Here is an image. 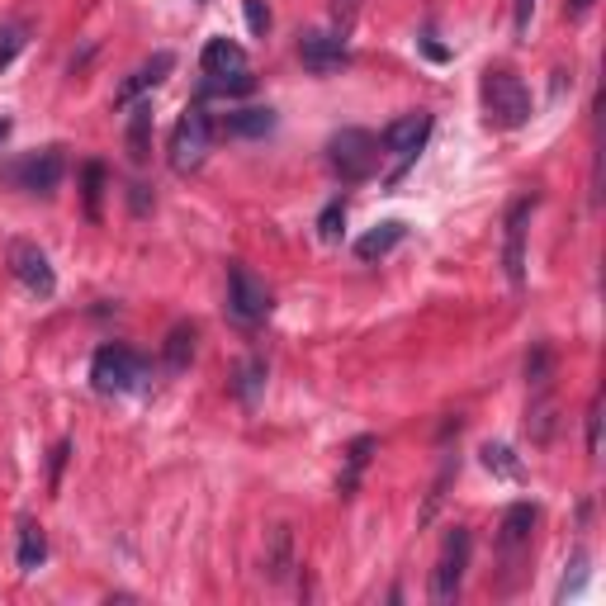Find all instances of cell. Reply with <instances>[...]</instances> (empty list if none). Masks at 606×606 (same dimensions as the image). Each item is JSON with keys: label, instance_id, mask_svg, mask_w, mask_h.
Segmentation results:
<instances>
[{"label": "cell", "instance_id": "1", "mask_svg": "<svg viewBox=\"0 0 606 606\" xmlns=\"http://www.w3.org/2000/svg\"><path fill=\"white\" fill-rule=\"evenodd\" d=\"M322 152H327V166L341 185H360L379 171V138L370 128H337Z\"/></svg>", "mask_w": 606, "mask_h": 606}, {"label": "cell", "instance_id": "2", "mask_svg": "<svg viewBox=\"0 0 606 606\" xmlns=\"http://www.w3.org/2000/svg\"><path fill=\"white\" fill-rule=\"evenodd\" d=\"M483 114H488V124L502 128V133L531 124L535 105H531V90L521 86V76L502 72V67L483 76Z\"/></svg>", "mask_w": 606, "mask_h": 606}, {"label": "cell", "instance_id": "3", "mask_svg": "<svg viewBox=\"0 0 606 606\" xmlns=\"http://www.w3.org/2000/svg\"><path fill=\"white\" fill-rule=\"evenodd\" d=\"M143 379H147V360L133 346H100L95 360H90V389L105 393V398L133 393Z\"/></svg>", "mask_w": 606, "mask_h": 606}, {"label": "cell", "instance_id": "4", "mask_svg": "<svg viewBox=\"0 0 606 606\" xmlns=\"http://www.w3.org/2000/svg\"><path fill=\"white\" fill-rule=\"evenodd\" d=\"M209 147H214V119L204 114V105H185V114L171 128V166L180 176H190L204 166Z\"/></svg>", "mask_w": 606, "mask_h": 606}, {"label": "cell", "instance_id": "5", "mask_svg": "<svg viewBox=\"0 0 606 606\" xmlns=\"http://www.w3.org/2000/svg\"><path fill=\"white\" fill-rule=\"evenodd\" d=\"M469 531L464 526H455V531L446 535V545H441V559H436V569H431V602L436 606H450L455 597H460L464 588V569H469Z\"/></svg>", "mask_w": 606, "mask_h": 606}, {"label": "cell", "instance_id": "6", "mask_svg": "<svg viewBox=\"0 0 606 606\" xmlns=\"http://www.w3.org/2000/svg\"><path fill=\"white\" fill-rule=\"evenodd\" d=\"M540 195H521L512 209H507V223H502V266H507V285L526 289V232H531V214Z\"/></svg>", "mask_w": 606, "mask_h": 606}, {"label": "cell", "instance_id": "7", "mask_svg": "<svg viewBox=\"0 0 606 606\" xmlns=\"http://www.w3.org/2000/svg\"><path fill=\"white\" fill-rule=\"evenodd\" d=\"M67 176V157H62V147H43V152H29L24 161L15 166H5V180L24 190V195H53L57 185Z\"/></svg>", "mask_w": 606, "mask_h": 606}, {"label": "cell", "instance_id": "8", "mask_svg": "<svg viewBox=\"0 0 606 606\" xmlns=\"http://www.w3.org/2000/svg\"><path fill=\"white\" fill-rule=\"evenodd\" d=\"M5 261H10V275H15V280L29 289V294H38V299H53L57 275H53L48 251L38 247V242H24V237H15V242L5 247Z\"/></svg>", "mask_w": 606, "mask_h": 606}, {"label": "cell", "instance_id": "9", "mask_svg": "<svg viewBox=\"0 0 606 606\" xmlns=\"http://www.w3.org/2000/svg\"><path fill=\"white\" fill-rule=\"evenodd\" d=\"M228 313L237 322H266L270 318V289H266V280H256L247 266H237L232 261L228 266Z\"/></svg>", "mask_w": 606, "mask_h": 606}, {"label": "cell", "instance_id": "10", "mask_svg": "<svg viewBox=\"0 0 606 606\" xmlns=\"http://www.w3.org/2000/svg\"><path fill=\"white\" fill-rule=\"evenodd\" d=\"M299 57L313 76H332L351 62V48H346V34L341 29H308L299 38Z\"/></svg>", "mask_w": 606, "mask_h": 606}, {"label": "cell", "instance_id": "11", "mask_svg": "<svg viewBox=\"0 0 606 606\" xmlns=\"http://www.w3.org/2000/svg\"><path fill=\"white\" fill-rule=\"evenodd\" d=\"M427 138H431V114L427 109H412V114H398V119L379 133V147L393 152L398 161H412L422 147H427Z\"/></svg>", "mask_w": 606, "mask_h": 606}, {"label": "cell", "instance_id": "12", "mask_svg": "<svg viewBox=\"0 0 606 606\" xmlns=\"http://www.w3.org/2000/svg\"><path fill=\"white\" fill-rule=\"evenodd\" d=\"M171 72H176V53H152L143 67H133V72L124 76V86H119V95H114V105H133V100H143L147 90H157Z\"/></svg>", "mask_w": 606, "mask_h": 606}, {"label": "cell", "instance_id": "13", "mask_svg": "<svg viewBox=\"0 0 606 606\" xmlns=\"http://www.w3.org/2000/svg\"><path fill=\"white\" fill-rule=\"evenodd\" d=\"M275 109L270 105H251V109H228L223 119H218V128L228 133V138H266V133H275Z\"/></svg>", "mask_w": 606, "mask_h": 606}, {"label": "cell", "instance_id": "14", "mask_svg": "<svg viewBox=\"0 0 606 606\" xmlns=\"http://www.w3.org/2000/svg\"><path fill=\"white\" fill-rule=\"evenodd\" d=\"M379 450L375 436H356L351 446H346V469H341V479H337V493L341 498H356V488L360 479H365V469H370V455Z\"/></svg>", "mask_w": 606, "mask_h": 606}, {"label": "cell", "instance_id": "15", "mask_svg": "<svg viewBox=\"0 0 606 606\" xmlns=\"http://www.w3.org/2000/svg\"><path fill=\"white\" fill-rule=\"evenodd\" d=\"M195 346H199V327L195 322H176L171 332H166V370L171 375H185L190 370V360H195Z\"/></svg>", "mask_w": 606, "mask_h": 606}, {"label": "cell", "instance_id": "16", "mask_svg": "<svg viewBox=\"0 0 606 606\" xmlns=\"http://www.w3.org/2000/svg\"><path fill=\"white\" fill-rule=\"evenodd\" d=\"M199 67H204V76L242 72V67H247V53H242L232 38H209V43H204V53H199Z\"/></svg>", "mask_w": 606, "mask_h": 606}, {"label": "cell", "instance_id": "17", "mask_svg": "<svg viewBox=\"0 0 606 606\" xmlns=\"http://www.w3.org/2000/svg\"><path fill=\"white\" fill-rule=\"evenodd\" d=\"M147 152H152V100H133V114H128V161L143 166Z\"/></svg>", "mask_w": 606, "mask_h": 606}, {"label": "cell", "instance_id": "18", "mask_svg": "<svg viewBox=\"0 0 606 606\" xmlns=\"http://www.w3.org/2000/svg\"><path fill=\"white\" fill-rule=\"evenodd\" d=\"M408 237V223H398V218H389V223H379V228H370L365 237L356 242V256L360 261H379V256H389L398 242Z\"/></svg>", "mask_w": 606, "mask_h": 606}, {"label": "cell", "instance_id": "19", "mask_svg": "<svg viewBox=\"0 0 606 606\" xmlns=\"http://www.w3.org/2000/svg\"><path fill=\"white\" fill-rule=\"evenodd\" d=\"M535 521H540V507H535V502H512V507L502 512V545H507V550L526 545L535 531Z\"/></svg>", "mask_w": 606, "mask_h": 606}, {"label": "cell", "instance_id": "20", "mask_svg": "<svg viewBox=\"0 0 606 606\" xmlns=\"http://www.w3.org/2000/svg\"><path fill=\"white\" fill-rule=\"evenodd\" d=\"M256 90V76L242 67V72H223V76H204V86H199V100H242Z\"/></svg>", "mask_w": 606, "mask_h": 606}, {"label": "cell", "instance_id": "21", "mask_svg": "<svg viewBox=\"0 0 606 606\" xmlns=\"http://www.w3.org/2000/svg\"><path fill=\"white\" fill-rule=\"evenodd\" d=\"M289 569H294V535H289V526H275L270 531V554H266L270 583H285Z\"/></svg>", "mask_w": 606, "mask_h": 606}, {"label": "cell", "instance_id": "22", "mask_svg": "<svg viewBox=\"0 0 606 606\" xmlns=\"http://www.w3.org/2000/svg\"><path fill=\"white\" fill-rule=\"evenodd\" d=\"M48 559V535H43V526L38 521H19V569L24 573H34L38 564Z\"/></svg>", "mask_w": 606, "mask_h": 606}, {"label": "cell", "instance_id": "23", "mask_svg": "<svg viewBox=\"0 0 606 606\" xmlns=\"http://www.w3.org/2000/svg\"><path fill=\"white\" fill-rule=\"evenodd\" d=\"M232 393H237V398L251 408V403L266 393V360H261V356L242 360V365H237V375H232Z\"/></svg>", "mask_w": 606, "mask_h": 606}, {"label": "cell", "instance_id": "24", "mask_svg": "<svg viewBox=\"0 0 606 606\" xmlns=\"http://www.w3.org/2000/svg\"><path fill=\"white\" fill-rule=\"evenodd\" d=\"M526 436H531L535 446H545L554 436V398H550V389H535V403H531V412H526Z\"/></svg>", "mask_w": 606, "mask_h": 606}, {"label": "cell", "instance_id": "25", "mask_svg": "<svg viewBox=\"0 0 606 606\" xmlns=\"http://www.w3.org/2000/svg\"><path fill=\"white\" fill-rule=\"evenodd\" d=\"M81 195H86V214L100 223L105 209H100V199H105V166L100 161H86V171H81Z\"/></svg>", "mask_w": 606, "mask_h": 606}, {"label": "cell", "instance_id": "26", "mask_svg": "<svg viewBox=\"0 0 606 606\" xmlns=\"http://www.w3.org/2000/svg\"><path fill=\"white\" fill-rule=\"evenodd\" d=\"M550 375H554V351L545 341H535L531 356H526V384L531 389H550Z\"/></svg>", "mask_w": 606, "mask_h": 606}, {"label": "cell", "instance_id": "27", "mask_svg": "<svg viewBox=\"0 0 606 606\" xmlns=\"http://www.w3.org/2000/svg\"><path fill=\"white\" fill-rule=\"evenodd\" d=\"M460 474V460L455 455H446V464H441V474H436V483H431V493H427V507H422V521H431L436 512H441V502H446V488L450 479Z\"/></svg>", "mask_w": 606, "mask_h": 606}, {"label": "cell", "instance_id": "28", "mask_svg": "<svg viewBox=\"0 0 606 606\" xmlns=\"http://www.w3.org/2000/svg\"><path fill=\"white\" fill-rule=\"evenodd\" d=\"M479 455H483V464H488L498 479H521V460L512 455V446H483Z\"/></svg>", "mask_w": 606, "mask_h": 606}, {"label": "cell", "instance_id": "29", "mask_svg": "<svg viewBox=\"0 0 606 606\" xmlns=\"http://www.w3.org/2000/svg\"><path fill=\"white\" fill-rule=\"evenodd\" d=\"M29 43V24H0V67H10Z\"/></svg>", "mask_w": 606, "mask_h": 606}, {"label": "cell", "instance_id": "30", "mask_svg": "<svg viewBox=\"0 0 606 606\" xmlns=\"http://www.w3.org/2000/svg\"><path fill=\"white\" fill-rule=\"evenodd\" d=\"M341 232H346V204L332 199V204L318 214V237L322 242H341Z\"/></svg>", "mask_w": 606, "mask_h": 606}, {"label": "cell", "instance_id": "31", "mask_svg": "<svg viewBox=\"0 0 606 606\" xmlns=\"http://www.w3.org/2000/svg\"><path fill=\"white\" fill-rule=\"evenodd\" d=\"M242 10H247V29H251V34L266 38L270 24H275V19H270V5H266V0H242Z\"/></svg>", "mask_w": 606, "mask_h": 606}, {"label": "cell", "instance_id": "32", "mask_svg": "<svg viewBox=\"0 0 606 606\" xmlns=\"http://www.w3.org/2000/svg\"><path fill=\"white\" fill-rule=\"evenodd\" d=\"M588 455H602V393H592L588 408Z\"/></svg>", "mask_w": 606, "mask_h": 606}, {"label": "cell", "instance_id": "33", "mask_svg": "<svg viewBox=\"0 0 606 606\" xmlns=\"http://www.w3.org/2000/svg\"><path fill=\"white\" fill-rule=\"evenodd\" d=\"M67 455H72V441H57V450H53V460H48V483H62V469H67Z\"/></svg>", "mask_w": 606, "mask_h": 606}, {"label": "cell", "instance_id": "34", "mask_svg": "<svg viewBox=\"0 0 606 606\" xmlns=\"http://www.w3.org/2000/svg\"><path fill=\"white\" fill-rule=\"evenodd\" d=\"M531 15H535V0H517V34H531Z\"/></svg>", "mask_w": 606, "mask_h": 606}, {"label": "cell", "instance_id": "35", "mask_svg": "<svg viewBox=\"0 0 606 606\" xmlns=\"http://www.w3.org/2000/svg\"><path fill=\"white\" fill-rule=\"evenodd\" d=\"M588 10H592V0H569V15H573V19H583Z\"/></svg>", "mask_w": 606, "mask_h": 606}, {"label": "cell", "instance_id": "36", "mask_svg": "<svg viewBox=\"0 0 606 606\" xmlns=\"http://www.w3.org/2000/svg\"><path fill=\"white\" fill-rule=\"evenodd\" d=\"M133 209H138V214L147 209V185H133Z\"/></svg>", "mask_w": 606, "mask_h": 606}, {"label": "cell", "instance_id": "37", "mask_svg": "<svg viewBox=\"0 0 606 606\" xmlns=\"http://www.w3.org/2000/svg\"><path fill=\"white\" fill-rule=\"evenodd\" d=\"M356 5H360V0H337V19H351V15H356Z\"/></svg>", "mask_w": 606, "mask_h": 606}, {"label": "cell", "instance_id": "38", "mask_svg": "<svg viewBox=\"0 0 606 606\" xmlns=\"http://www.w3.org/2000/svg\"><path fill=\"white\" fill-rule=\"evenodd\" d=\"M10 128H15V119H10V114H0V143L10 138Z\"/></svg>", "mask_w": 606, "mask_h": 606}]
</instances>
